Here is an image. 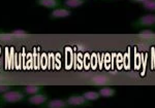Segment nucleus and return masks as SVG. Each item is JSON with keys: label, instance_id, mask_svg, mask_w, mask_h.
I'll use <instances>...</instances> for the list:
<instances>
[{"label": "nucleus", "instance_id": "1", "mask_svg": "<svg viewBox=\"0 0 155 108\" xmlns=\"http://www.w3.org/2000/svg\"><path fill=\"white\" fill-rule=\"evenodd\" d=\"M25 93L18 91V90H11V91L4 93L0 96V99L3 103L12 104V103H19L25 99Z\"/></svg>", "mask_w": 155, "mask_h": 108}, {"label": "nucleus", "instance_id": "2", "mask_svg": "<svg viewBox=\"0 0 155 108\" xmlns=\"http://www.w3.org/2000/svg\"><path fill=\"white\" fill-rule=\"evenodd\" d=\"M66 102L69 106H74V107H79V106H88L90 105V102L88 100L85 99V97L83 95H71L66 99Z\"/></svg>", "mask_w": 155, "mask_h": 108}, {"label": "nucleus", "instance_id": "3", "mask_svg": "<svg viewBox=\"0 0 155 108\" xmlns=\"http://www.w3.org/2000/svg\"><path fill=\"white\" fill-rule=\"evenodd\" d=\"M49 101V96L45 93H38V94L32 95L27 98V102L31 105H36V106H41V105H45Z\"/></svg>", "mask_w": 155, "mask_h": 108}, {"label": "nucleus", "instance_id": "4", "mask_svg": "<svg viewBox=\"0 0 155 108\" xmlns=\"http://www.w3.org/2000/svg\"><path fill=\"white\" fill-rule=\"evenodd\" d=\"M134 26L137 27H151L155 26V14H146L141 17L134 23Z\"/></svg>", "mask_w": 155, "mask_h": 108}, {"label": "nucleus", "instance_id": "5", "mask_svg": "<svg viewBox=\"0 0 155 108\" xmlns=\"http://www.w3.org/2000/svg\"><path fill=\"white\" fill-rule=\"evenodd\" d=\"M71 14V11L67 8H54L50 14L51 19H63V17H67Z\"/></svg>", "mask_w": 155, "mask_h": 108}, {"label": "nucleus", "instance_id": "6", "mask_svg": "<svg viewBox=\"0 0 155 108\" xmlns=\"http://www.w3.org/2000/svg\"><path fill=\"white\" fill-rule=\"evenodd\" d=\"M69 105L67 104L66 100L62 99H53L49 100L45 104V108H68Z\"/></svg>", "mask_w": 155, "mask_h": 108}, {"label": "nucleus", "instance_id": "7", "mask_svg": "<svg viewBox=\"0 0 155 108\" xmlns=\"http://www.w3.org/2000/svg\"><path fill=\"white\" fill-rule=\"evenodd\" d=\"M36 4L46 8H58L61 4L59 0H36Z\"/></svg>", "mask_w": 155, "mask_h": 108}, {"label": "nucleus", "instance_id": "8", "mask_svg": "<svg viewBox=\"0 0 155 108\" xmlns=\"http://www.w3.org/2000/svg\"><path fill=\"white\" fill-rule=\"evenodd\" d=\"M44 90V87L42 85H25L24 87V93L26 95H29V96H32V95L38 94V93H41V91Z\"/></svg>", "mask_w": 155, "mask_h": 108}, {"label": "nucleus", "instance_id": "9", "mask_svg": "<svg viewBox=\"0 0 155 108\" xmlns=\"http://www.w3.org/2000/svg\"><path fill=\"white\" fill-rule=\"evenodd\" d=\"M91 84L94 85H102V87H107V85L111 84V80L106 76H95L91 79Z\"/></svg>", "mask_w": 155, "mask_h": 108}, {"label": "nucleus", "instance_id": "10", "mask_svg": "<svg viewBox=\"0 0 155 108\" xmlns=\"http://www.w3.org/2000/svg\"><path fill=\"white\" fill-rule=\"evenodd\" d=\"M86 0H64L63 4L67 8H77L82 6Z\"/></svg>", "mask_w": 155, "mask_h": 108}, {"label": "nucleus", "instance_id": "11", "mask_svg": "<svg viewBox=\"0 0 155 108\" xmlns=\"http://www.w3.org/2000/svg\"><path fill=\"white\" fill-rule=\"evenodd\" d=\"M98 94H99V96L102 97V98H111V97H113L115 94H116V91H115L114 89L109 87L107 85V87H101V89L99 90Z\"/></svg>", "mask_w": 155, "mask_h": 108}, {"label": "nucleus", "instance_id": "12", "mask_svg": "<svg viewBox=\"0 0 155 108\" xmlns=\"http://www.w3.org/2000/svg\"><path fill=\"white\" fill-rule=\"evenodd\" d=\"M83 96L85 97V99L88 100L89 102L95 101V100H97L99 97H101V96H99V94H98V92H93V91L85 92L83 94Z\"/></svg>", "mask_w": 155, "mask_h": 108}, {"label": "nucleus", "instance_id": "13", "mask_svg": "<svg viewBox=\"0 0 155 108\" xmlns=\"http://www.w3.org/2000/svg\"><path fill=\"white\" fill-rule=\"evenodd\" d=\"M145 9L150 11H155V0H146L142 3Z\"/></svg>", "mask_w": 155, "mask_h": 108}, {"label": "nucleus", "instance_id": "14", "mask_svg": "<svg viewBox=\"0 0 155 108\" xmlns=\"http://www.w3.org/2000/svg\"><path fill=\"white\" fill-rule=\"evenodd\" d=\"M11 34L12 36H22V35H26L27 31H25L23 29H16V30H12Z\"/></svg>", "mask_w": 155, "mask_h": 108}, {"label": "nucleus", "instance_id": "15", "mask_svg": "<svg viewBox=\"0 0 155 108\" xmlns=\"http://www.w3.org/2000/svg\"><path fill=\"white\" fill-rule=\"evenodd\" d=\"M12 90L11 85H7V84H0V95L4 94V93L8 92Z\"/></svg>", "mask_w": 155, "mask_h": 108}, {"label": "nucleus", "instance_id": "16", "mask_svg": "<svg viewBox=\"0 0 155 108\" xmlns=\"http://www.w3.org/2000/svg\"><path fill=\"white\" fill-rule=\"evenodd\" d=\"M140 34H141V35H149V36H152V35H154V33L151 31V30H144V31H142Z\"/></svg>", "mask_w": 155, "mask_h": 108}, {"label": "nucleus", "instance_id": "17", "mask_svg": "<svg viewBox=\"0 0 155 108\" xmlns=\"http://www.w3.org/2000/svg\"><path fill=\"white\" fill-rule=\"evenodd\" d=\"M134 1H137V2H142L143 3L144 1H146V0H134Z\"/></svg>", "mask_w": 155, "mask_h": 108}, {"label": "nucleus", "instance_id": "18", "mask_svg": "<svg viewBox=\"0 0 155 108\" xmlns=\"http://www.w3.org/2000/svg\"><path fill=\"white\" fill-rule=\"evenodd\" d=\"M2 103H3V102H2V101H1V99H0V107L2 106Z\"/></svg>", "mask_w": 155, "mask_h": 108}]
</instances>
